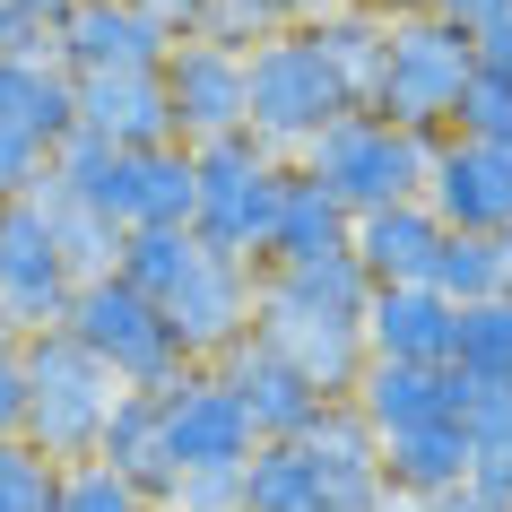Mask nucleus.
<instances>
[{"mask_svg":"<svg viewBox=\"0 0 512 512\" xmlns=\"http://www.w3.org/2000/svg\"><path fill=\"white\" fill-rule=\"evenodd\" d=\"M122 278L174 322L191 365H226L261 322V270L209 252L200 235H122Z\"/></svg>","mask_w":512,"mask_h":512,"instance_id":"nucleus-1","label":"nucleus"},{"mask_svg":"<svg viewBox=\"0 0 512 512\" xmlns=\"http://www.w3.org/2000/svg\"><path fill=\"white\" fill-rule=\"evenodd\" d=\"M391 478H382V434L365 426V408L339 400L322 408V426L296 443H261L243 469V512H391Z\"/></svg>","mask_w":512,"mask_h":512,"instance_id":"nucleus-2","label":"nucleus"},{"mask_svg":"<svg viewBox=\"0 0 512 512\" xmlns=\"http://www.w3.org/2000/svg\"><path fill=\"white\" fill-rule=\"evenodd\" d=\"M200 157V217H191V235L226 252V261H252V270H270L278 252V217H287V191H296V165L261 148L252 131L235 139H209V148H191Z\"/></svg>","mask_w":512,"mask_h":512,"instance_id":"nucleus-3","label":"nucleus"},{"mask_svg":"<svg viewBox=\"0 0 512 512\" xmlns=\"http://www.w3.org/2000/svg\"><path fill=\"white\" fill-rule=\"evenodd\" d=\"M434 148H443V139L391 131L382 113H339V122L296 157V174H304V183H322L348 217H374V209H400V200H426Z\"/></svg>","mask_w":512,"mask_h":512,"instance_id":"nucleus-4","label":"nucleus"},{"mask_svg":"<svg viewBox=\"0 0 512 512\" xmlns=\"http://www.w3.org/2000/svg\"><path fill=\"white\" fill-rule=\"evenodd\" d=\"M113 400H122V382L79 348V330H35L27 339V443L61 469H79V460L105 452V426H113Z\"/></svg>","mask_w":512,"mask_h":512,"instance_id":"nucleus-5","label":"nucleus"},{"mask_svg":"<svg viewBox=\"0 0 512 512\" xmlns=\"http://www.w3.org/2000/svg\"><path fill=\"white\" fill-rule=\"evenodd\" d=\"M469 79H478V44H469L460 27H443L434 9H408V18H391V53H382L374 113L391 122V131L452 139Z\"/></svg>","mask_w":512,"mask_h":512,"instance_id":"nucleus-6","label":"nucleus"},{"mask_svg":"<svg viewBox=\"0 0 512 512\" xmlns=\"http://www.w3.org/2000/svg\"><path fill=\"white\" fill-rule=\"evenodd\" d=\"M243 87H252V139L278 148L287 165H296L339 113H356V96L322 61L313 27H287V35H270V44H252V53H243Z\"/></svg>","mask_w":512,"mask_h":512,"instance_id":"nucleus-7","label":"nucleus"},{"mask_svg":"<svg viewBox=\"0 0 512 512\" xmlns=\"http://www.w3.org/2000/svg\"><path fill=\"white\" fill-rule=\"evenodd\" d=\"M70 330H79V348L105 365L122 391H174V382L191 374L183 339H174V322H165L157 304L139 296L131 278H87L79 304H70Z\"/></svg>","mask_w":512,"mask_h":512,"instance_id":"nucleus-8","label":"nucleus"},{"mask_svg":"<svg viewBox=\"0 0 512 512\" xmlns=\"http://www.w3.org/2000/svg\"><path fill=\"white\" fill-rule=\"evenodd\" d=\"M79 304V270L61 252V226H53V200H0V322L35 339V330H61Z\"/></svg>","mask_w":512,"mask_h":512,"instance_id":"nucleus-9","label":"nucleus"},{"mask_svg":"<svg viewBox=\"0 0 512 512\" xmlns=\"http://www.w3.org/2000/svg\"><path fill=\"white\" fill-rule=\"evenodd\" d=\"M157 417H165V460L174 478H243L261 434H252V408L235 400V382L217 365H191L174 391H157Z\"/></svg>","mask_w":512,"mask_h":512,"instance_id":"nucleus-10","label":"nucleus"},{"mask_svg":"<svg viewBox=\"0 0 512 512\" xmlns=\"http://www.w3.org/2000/svg\"><path fill=\"white\" fill-rule=\"evenodd\" d=\"M261 339H270L296 374H313L330 391V400H356V382H365V365H374V339H365V322L356 313H330V304H304L287 296L278 278H261Z\"/></svg>","mask_w":512,"mask_h":512,"instance_id":"nucleus-11","label":"nucleus"},{"mask_svg":"<svg viewBox=\"0 0 512 512\" xmlns=\"http://www.w3.org/2000/svg\"><path fill=\"white\" fill-rule=\"evenodd\" d=\"M165 105H174V139L183 148H209V139L252 131V87H243V53L191 35L165 53Z\"/></svg>","mask_w":512,"mask_h":512,"instance_id":"nucleus-12","label":"nucleus"},{"mask_svg":"<svg viewBox=\"0 0 512 512\" xmlns=\"http://www.w3.org/2000/svg\"><path fill=\"white\" fill-rule=\"evenodd\" d=\"M426 209L452 226V235H504L512 226V148L495 139H443L434 148V183H426Z\"/></svg>","mask_w":512,"mask_h":512,"instance_id":"nucleus-13","label":"nucleus"},{"mask_svg":"<svg viewBox=\"0 0 512 512\" xmlns=\"http://www.w3.org/2000/svg\"><path fill=\"white\" fill-rule=\"evenodd\" d=\"M217 374L235 382V400L252 408V434H261V443H296V434H313V426H322V408H339V400L322 391V382H313V374H296V365H287V356H278L270 339H261V330H252V339H243V348L226 356Z\"/></svg>","mask_w":512,"mask_h":512,"instance_id":"nucleus-14","label":"nucleus"},{"mask_svg":"<svg viewBox=\"0 0 512 512\" xmlns=\"http://www.w3.org/2000/svg\"><path fill=\"white\" fill-rule=\"evenodd\" d=\"M53 53L70 79H105V70H165L174 35H157L131 0H79L53 27Z\"/></svg>","mask_w":512,"mask_h":512,"instance_id":"nucleus-15","label":"nucleus"},{"mask_svg":"<svg viewBox=\"0 0 512 512\" xmlns=\"http://www.w3.org/2000/svg\"><path fill=\"white\" fill-rule=\"evenodd\" d=\"M356 408H365V426L391 443V434L469 417V374H452V365H382V356H374L365 382H356Z\"/></svg>","mask_w":512,"mask_h":512,"instance_id":"nucleus-16","label":"nucleus"},{"mask_svg":"<svg viewBox=\"0 0 512 512\" xmlns=\"http://www.w3.org/2000/svg\"><path fill=\"white\" fill-rule=\"evenodd\" d=\"M79 131L113 139V148H174V105H165V70H105V79H79Z\"/></svg>","mask_w":512,"mask_h":512,"instance_id":"nucleus-17","label":"nucleus"},{"mask_svg":"<svg viewBox=\"0 0 512 512\" xmlns=\"http://www.w3.org/2000/svg\"><path fill=\"white\" fill-rule=\"evenodd\" d=\"M365 339H374L382 365H452L460 356V304L434 296V287H374Z\"/></svg>","mask_w":512,"mask_h":512,"instance_id":"nucleus-18","label":"nucleus"},{"mask_svg":"<svg viewBox=\"0 0 512 512\" xmlns=\"http://www.w3.org/2000/svg\"><path fill=\"white\" fill-rule=\"evenodd\" d=\"M443 235H452V226H443L426 200H400V209L356 217L348 252L365 261V278H374V287H426L434 261H443Z\"/></svg>","mask_w":512,"mask_h":512,"instance_id":"nucleus-19","label":"nucleus"},{"mask_svg":"<svg viewBox=\"0 0 512 512\" xmlns=\"http://www.w3.org/2000/svg\"><path fill=\"white\" fill-rule=\"evenodd\" d=\"M469 469H478L469 417H443V426H417V434H391V443H382V478H391V495H400L408 512H426V504H443L452 486H469Z\"/></svg>","mask_w":512,"mask_h":512,"instance_id":"nucleus-20","label":"nucleus"},{"mask_svg":"<svg viewBox=\"0 0 512 512\" xmlns=\"http://www.w3.org/2000/svg\"><path fill=\"white\" fill-rule=\"evenodd\" d=\"M0 131H27L44 148L79 131V79L61 70V53H0Z\"/></svg>","mask_w":512,"mask_h":512,"instance_id":"nucleus-21","label":"nucleus"},{"mask_svg":"<svg viewBox=\"0 0 512 512\" xmlns=\"http://www.w3.org/2000/svg\"><path fill=\"white\" fill-rule=\"evenodd\" d=\"M53 191L79 200L87 217H105L113 235H131V148H113L96 131H70L53 148Z\"/></svg>","mask_w":512,"mask_h":512,"instance_id":"nucleus-22","label":"nucleus"},{"mask_svg":"<svg viewBox=\"0 0 512 512\" xmlns=\"http://www.w3.org/2000/svg\"><path fill=\"white\" fill-rule=\"evenodd\" d=\"M113 478H131L148 504H174V460H165V417H157V391H122L113 400V426H105V452H96Z\"/></svg>","mask_w":512,"mask_h":512,"instance_id":"nucleus-23","label":"nucleus"},{"mask_svg":"<svg viewBox=\"0 0 512 512\" xmlns=\"http://www.w3.org/2000/svg\"><path fill=\"white\" fill-rule=\"evenodd\" d=\"M200 217V157L183 139L131 157V235H191Z\"/></svg>","mask_w":512,"mask_h":512,"instance_id":"nucleus-24","label":"nucleus"},{"mask_svg":"<svg viewBox=\"0 0 512 512\" xmlns=\"http://www.w3.org/2000/svg\"><path fill=\"white\" fill-rule=\"evenodd\" d=\"M313 27V44H322V61L339 70V87L356 96V113H374V87H382V53H391V18L382 9H330V18H304Z\"/></svg>","mask_w":512,"mask_h":512,"instance_id":"nucleus-25","label":"nucleus"},{"mask_svg":"<svg viewBox=\"0 0 512 512\" xmlns=\"http://www.w3.org/2000/svg\"><path fill=\"white\" fill-rule=\"evenodd\" d=\"M348 235H356V217L339 209L322 183H304V174H296V191H287V217H278V252H270V270L330 261V252H348Z\"/></svg>","mask_w":512,"mask_h":512,"instance_id":"nucleus-26","label":"nucleus"},{"mask_svg":"<svg viewBox=\"0 0 512 512\" xmlns=\"http://www.w3.org/2000/svg\"><path fill=\"white\" fill-rule=\"evenodd\" d=\"M469 443H478L469 486H478L495 512H512V391H478V382H469Z\"/></svg>","mask_w":512,"mask_h":512,"instance_id":"nucleus-27","label":"nucleus"},{"mask_svg":"<svg viewBox=\"0 0 512 512\" xmlns=\"http://www.w3.org/2000/svg\"><path fill=\"white\" fill-rule=\"evenodd\" d=\"M452 374H469L478 391H512V296L469 304V313H460V356H452Z\"/></svg>","mask_w":512,"mask_h":512,"instance_id":"nucleus-28","label":"nucleus"},{"mask_svg":"<svg viewBox=\"0 0 512 512\" xmlns=\"http://www.w3.org/2000/svg\"><path fill=\"white\" fill-rule=\"evenodd\" d=\"M426 287H434V296H452L460 313H469V304H495V296H504V261H495V235H443V261H434Z\"/></svg>","mask_w":512,"mask_h":512,"instance_id":"nucleus-29","label":"nucleus"},{"mask_svg":"<svg viewBox=\"0 0 512 512\" xmlns=\"http://www.w3.org/2000/svg\"><path fill=\"white\" fill-rule=\"evenodd\" d=\"M61 478H70V469L44 460L27 434H9V443H0V512H53V504H61Z\"/></svg>","mask_w":512,"mask_h":512,"instance_id":"nucleus-30","label":"nucleus"},{"mask_svg":"<svg viewBox=\"0 0 512 512\" xmlns=\"http://www.w3.org/2000/svg\"><path fill=\"white\" fill-rule=\"evenodd\" d=\"M44 200H53V226H61V252H70L79 287H87V278H113V270H122V235H113L105 217H87L79 200H61L53 183H44Z\"/></svg>","mask_w":512,"mask_h":512,"instance_id":"nucleus-31","label":"nucleus"},{"mask_svg":"<svg viewBox=\"0 0 512 512\" xmlns=\"http://www.w3.org/2000/svg\"><path fill=\"white\" fill-rule=\"evenodd\" d=\"M53 512H148V495H139L131 478H113L105 460H79V469L61 478V504Z\"/></svg>","mask_w":512,"mask_h":512,"instance_id":"nucleus-32","label":"nucleus"},{"mask_svg":"<svg viewBox=\"0 0 512 512\" xmlns=\"http://www.w3.org/2000/svg\"><path fill=\"white\" fill-rule=\"evenodd\" d=\"M460 139H495V148H512V79H495V70H478L469 79V96H460Z\"/></svg>","mask_w":512,"mask_h":512,"instance_id":"nucleus-33","label":"nucleus"},{"mask_svg":"<svg viewBox=\"0 0 512 512\" xmlns=\"http://www.w3.org/2000/svg\"><path fill=\"white\" fill-rule=\"evenodd\" d=\"M53 183V148L27 131H0V200H35Z\"/></svg>","mask_w":512,"mask_h":512,"instance_id":"nucleus-34","label":"nucleus"},{"mask_svg":"<svg viewBox=\"0 0 512 512\" xmlns=\"http://www.w3.org/2000/svg\"><path fill=\"white\" fill-rule=\"evenodd\" d=\"M27 434V339H0V443Z\"/></svg>","mask_w":512,"mask_h":512,"instance_id":"nucleus-35","label":"nucleus"},{"mask_svg":"<svg viewBox=\"0 0 512 512\" xmlns=\"http://www.w3.org/2000/svg\"><path fill=\"white\" fill-rule=\"evenodd\" d=\"M131 9H139L157 35H174V44H191V35L209 27V0H131Z\"/></svg>","mask_w":512,"mask_h":512,"instance_id":"nucleus-36","label":"nucleus"},{"mask_svg":"<svg viewBox=\"0 0 512 512\" xmlns=\"http://www.w3.org/2000/svg\"><path fill=\"white\" fill-rule=\"evenodd\" d=\"M434 18H443V27H460L469 44H478L495 18H512V0H434Z\"/></svg>","mask_w":512,"mask_h":512,"instance_id":"nucleus-37","label":"nucleus"},{"mask_svg":"<svg viewBox=\"0 0 512 512\" xmlns=\"http://www.w3.org/2000/svg\"><path fill=\"white\" fill-rule=\"evenodd\" d=\"M478 70H495V79H512V18H495V27L478 35Z\"/></svg>","mask_w":512,"mask_h":512,"instance_id":"nucleus-38","label":"nucleus"},{"mask_svg":"<svg viewBox=\"0 0 512 512\" xmlns=\"http://www.w3.org/2000/svg\"><path fill=\"white\" fill-rule=\"evenodd\" d=\"M426 512H495V504H486L478 486H452V495H443V504H426Z\"/></svg>","mask_w":512,"mask_h":512,"instance_id":"nucleus-39","label":"nucleus"},{"mask_svg":"<svg viewBox=\"0 0 512 512\" xmlns=\"http://www.w3.org/2000/svg\"><path fill=\"white\" fill-rule=\"evenodd\" d=\"M365 9H382V18H408V9H434V0H365Z\"/></svg>","mask_w":512,"mask_h":512,"instance_id":"nucleus-40","label":"nucleus"},{"mask_svg":"<svg viewBox=\"0 0 512 512\" xmlns=\"http://www.w3.org/2000/svg\"><path fill=\"white\" fill-rule=\"evenodd\" d=\"M495 261H504V296H512V226L495 235Z\"/></svg>","mask_w":512,"mask_h":512,"instance_id":"nucleus-41","label":"nucleus"},{"mask_svg":"<svg viewBox=\"0 0 512 512\" xmlns=\"http://www.w3.org/2000/svg\"><path fill=\"white\" fill-rule=\"evenodd\" d=\"M148 512H183V504H148Z\"/></svg>","mask_w":512,"mask_h":512,"instance_id":"nucleus-42","label":"nucleus"},{"mask_svg":"<svg viewBox=\"0 0 512 512\" xmlns=\"http://www.w3.org/2000/svg\"><path fill=\"white\" fill-rule=\"evenodd\" d=\"M0 339H18V330H9V322H0Z\"/></svg>","mask_w":512,"mask_h":512,"instance_id":"nucleus-43","label":"nucleus"}]
</instances>
